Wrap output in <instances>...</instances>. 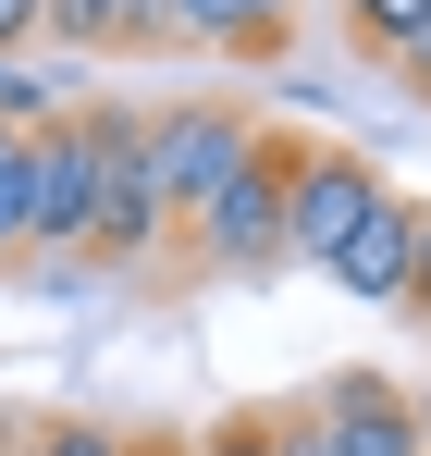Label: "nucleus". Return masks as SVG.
Returning <instances> with one entry per match:
<instances>
[{"label":"nucleus","mask_w":431,"mask_h":456,"mask_svg":"<svg viewBox=\"0 0 431 456\" xmlns=\"http://www.w3.org/2000/svg\"><path fill=\"white\" fill-rule=\"evenodd\" d=\"M284 173H296V136L259 124V149L173 223V259L210 272V284H259V272H284Z\"/></svg>","instance_id":"1"},{"label":"nucleus","mask_w":431,"mask_h":456,"mask_svg":"<svg viewBox=\"0 0 431 456\" xmlns=\"http://www.w3.org/2000/svg\"><path fill=\"white\" fill-rule=\"evenodd\" d=\"M247 149H259V111H247V99H160V111H136V185L173 223H185Z\"/></svg>","instance_id":"2"},{"label":"nucleus","mask_w":431,"mask_h":456,"mask_svg":"<svg viewBox=\"0 0 431 456\" xmlns=\"http://www.w3.org/2000/svg\"><path fill=\"white\" fill-rule=\"evenodd\" d=\"M394 173L370 149H321V136H296V173H284V272H321L346 234H358V210L382 198Z\"/></svg>","instance_id":"3"},{"label":"nucleus","mask_w":431,"mask_h":456,"mask_svg":"<svg viewBox=\"0 0 431 456\" xmlns=\"http://www.w3.org/2000/svg\"><path fill=\"white\" fill-rule=\"evenodd\" d=\"M308 419H321L333 456H431L419 419H407V382H382V370H321L308 382Z\"/></svg>","instance_id":"4"},{"label":"nucleus","mask_w":431,"mask_h":456,"mask_svg":"<svg viewBox=\"0 0 431 456\" xmlns=\"http://www.w3.org/2000/svg\"><path fill=\"white\" fill-rule=\"evenodd\" d=\"M407 223H419V198L382 185V198L358 210V234L321 259V284H346V297H370V308H407Z\"/></svg>","instance_id":"5"},{"label":"nucleus","mask_w":431,"mask_h":456,"mask_svg":"<svg viewBox=\"0 0 431 456\" xmlns=\"http://www.w3.org/2000/svg\"><path fill=\"white\" fill-rule=\"evenodd\" d=\"M173 50H222V62H272L296 37V0H160Z\"/></svg>","instance_id":"6"},{"label":"nucleus","mask_w":431,"mask_h":456,"mask_svg":"<svg viewBox=\"0 0 431 456\" xmlns=\"http://www.w3.org/2000/svg\"><path fill=\"white\" fill-rule=\"evenodd\" d=\"M37 37L74 62H111V50H136V0H37Z\"/></svg>","instance_id":"7"},{"label":"nucleus","mask_w":431,"mask_h":456,"mask_svg":"<svg viewBox=\"0 0 431 456\" xmlns=\"http://www.w3.org/2000/svg\"><path fill=\"white\" fill-rule=\"evenodd\" d=\"M62 111H74V86L50 75V62H25V50L0 62V136H50Z\"/></svg>","instance_id":"8"},{"label":"nucleus","mask_w":431,"mask_h":456,"mask_svg":"<svg viewBox=\"0 0 431 456\" xmlns=\"http://www.w3.org/2000/svg\"><path fill=\"white\" fill-rule=\"evenodd\" d=\"M346 37H358L370 62L394 75V62H407V50L431 37V0H346Z\"/></svg>","instance_id":"9"},{"label":"nucleus","mask_w":431,"mask_h":456,"mask_svg":"<svg viewBox=\"0 0 431 456\" xmlns=\"http://www.w3.org/2000/svg\"><path fill=\"white\" fill-rule=\"evenodd\" d=\"M37 259V185H25V136L0 149V272Z\"/></svg>","instance_id":"10"},{"label":"nucleus","mask_w":431,"mask_h":456,"mask_svg":"<svg viewBox=\"0 0 431 456\" xmlns=\"http://www.w3.org/2000/svg\"><path fill=\"white\" fill-rule=\"evenodd\" d=\"M12 456H124L111 419H86V407H50V419H25V444Z\"/></svg>","instance_id":"11"},{"label":"nucleus","mask_w":431,"mask_h":456,"mask_svg":"<svg viewBox=\"0 0 431 456\" xmlns=\"http://www.w3.org/2000/svg\"><path fill=\"white\" fill-rule=\"evenodd\" d=\"M185 456H272V407H222V419H198Z\"/></svg>","instance_id":"12"},{"label":"nucleus","mask_w":431,"mask_h":456,"mask_svg":"<svg viewBox=\"0 0 431 456\" xmlns=\"http://www.w3.org/2000/svg\"><path fill=\"white\" fill-rule=\"evenodd\" d=\"M272 456H333V444H321V419H308V395L272 407Z\"/></svg>","instance_id":"13"},{"label":"nucleus","mask_w":431,"mask_h":456,"mask_svg":"<svg viewBox=\"0 0 431 456\" xmlns=\"http://www.w3.org/2000/svg\"><path fill=\"white\" fill-rule=\"evenodd\" d=\"M407 308L431 321V198H419V223H407Z\"/></svg>","instance_id":"14"},{"label":"nucleus","mask_w":431,"mask_h":456,"mask_svg":"<svg viewBox=\"0 0 431 456\" xmlns=\"http://www.w3.org/2000/svg\"><path fill=\"white\" fill-rule=\"evenodd\" d=\"M12 50H37V0H0V62Z\"/></svg>","instance_id":"15"},{"label":"nucleus","mask_w":431,"mask_h":456,"mask_svg":"<svg viewBox=\"0 0 431 456\" xmlns=\"http://www.w3.org/2000/svg\"><path fill=\"white\" fill-rule=\"evenodd\" d=\"M394 86H407V99H431V37L407 50V62H394Z\"/></svg>","instance_id":"16"},{"label":"nucleus","mask_w":431,"mask_h":456,"mask_svg":"<svg viewBox=\"0 0 431 456\" xmlns=\"http://www.w3.org/2000/svg\"><path fill=\"white\" fill-rule=\"evenodd\" d=\"M124 456H185V432H124Z\"/></svg>","instance_id":"17"},{"label":"nucleus","mask_w":431,"mask_h":456,"mask_svg":"<svg viewBox=\"0 0 431 456\" xmlns=\"http://www.w3.org/2000/svg\"><path fill=\"white\" fill-rule=\"evenodd\" d=\"M12 444H25V419H12V407H0V456H12Z\"/></svg>","instance_id":"18"},{"label":"nucleus","mask_w":431,"mask_h":456,"mask_svg":"<svg viewBox=\"0 0 431 456\" xmlns=\"http://www.w3.org/2000/svg\"><path fill=\"white\" fill-rule=\"evenodd\" d=\"M0 149H12V136H0Z\"/></svg>","instance_id":"19"}]
</instances>
